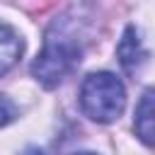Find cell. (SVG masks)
Returning a JSON list of instances; mask_svg holds the SVG:
<instances>
[{
    "label": "cell",
    "mask_w": 155,
    "mask_h": 155,
    "mask_svg": "<svg viewBox=\"0 0 155 155\" xmlns=\"http://www.w3.org/2000/svg\"><path fill=\"white\" fill-rule=\"evenodd\" d=\"M78 63H80V46L73 36L65 34L48 36L41 53L31 63V75L44 87H56Z\"/></svg>",
    "instance_id": "obj_2"
},
{
    "label": "cell",
    "mask_w": 155,
    "mask_h": 155,
    "mask_svg": "<svg viewBox=\"0 0 155 155\" xmlns=\"http://www.w3.org/2000/svg\"><path fill=\"white\" fill-rule=\"evenodd\" d=\"M73 155H94V153H73Z\"/></svg>",
    "instance_id": "obj_8"
},
{
    "label": "cell",
    "mask_w": 155,
    "mask_h": 155,
    "mask_svg": "<svg viewBox=\"0 0 155 155\" xmlns=\"http://www.w3.org/2000/svg\"><path fill=\"white\" fill-rule=\"evenodd\" d=\"M116 56H119V63L124 65V70L128 73H136V68L145 61V48L140 44V34L136 27H128L116 46Z\"/></svg>",
    "instance_id": "obj_3"
},
{
    "label": "cell",
    "mask_w": 155,
    "mask_h": 155,
    "mask_svg": "<svg viewBox=\"0 0 155 155\" xmlns=\"http://www.w3.org/2000/svg\"><path fill=\"white\" fill-rule=\"evenodd\" d=\"M24 44L17 36L15 29H10L7 24H0V75H5L22 56Z\"/></svg>",
    "instance_id": "obj_4"
},
{
    "label": "cell",
    "mask_w": 155,
    "mask_h": 155,
    "mask_svg": "<svg viewBox=\"0 0 155 155\" xmlns=\"http://www.w3.org/2000/svg\"><path fill=\"white\" fill-rule=\"evenodd\" d=\"M22 155H46L41 148H36V145H29V148H24L22 150Z\"/></svg>",
    "instance_id": "obj_7"
},
{
    "label": "cell",
    "mask_w": 155,
    "mask_h": 155,
    "mask_svg": "<svg viewBox=\"0 0 155 155\" xmlns=\"http://www.w3.org/2000/svg\"><path fill=\"white\" fill-rule=\"evenodd\" d=\"M138 138L150 145L153 143V90H145L140 102L136 104V119H133Z\"/></svg>",
    "instance_id": "obj_5"
},
{
    "label": "cell",
    "mask_w": 155,
    "mask_h": 155,
    "mask_svg": "<svg viewBox=\"0 0 155 155\" xmlns=\"http://www.w3.org/2000/svg\"><path fill=\"white\" fill-rule=\"evenodd\" d=\"M15 119H17V107H15V102H12L10 97L0 94V128L7 126V124H12Z\"/></svg>",
    "instance_id": "obj_6"
},
{
    "label": "cell",
    "mask_w": 155,
    "mask_h": 155,
    "mask_svg": "<svg viewBox=\"0 0 155 155\" xmlns=\"http://www.w3.org/2000/svg\"><path fill=\"white\" fill-rule=\"evenodd\" d=\"M126 107L124 82L114 73H92L82 80L80 87V109L97 124H111L121 116Z\"/></svg>",
    "instance_id": "obj_1"
}]
</instances>
